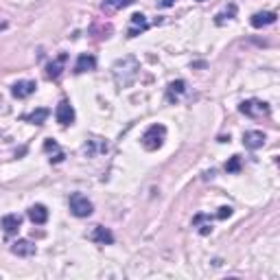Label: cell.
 Masks as SVG:
<instances>
[{
  "instance_id": "cell-6",
  "label": "cell",
  "mask_w": 280,
  "mask_h": 280,
  "mask_svg": "<svg viewBox=\"0 0 280 280\" xmlns=\"http://www.w3.org/2000/svg\"><path fill=\"white\" fill-rule=\"evenodd\" d=\"M90 239H92L94 243H101V245H110V243H114V234L103 226H96L92 230V234H90Z\"/></svg>"
},
{
  "instance_id": "cell-7",
  "label": "cell",
  "mask_w": 280,
  "mask_h": 280,
  "mask_svg": "<svg viewBox=\"0 0 280 280\" xmlns=\"http://www.w3.org/2000/svg\"><path fill=\"white\" fill-rule=\"evenodd\" d=\"M243 145L247 147V149H261L265 145V134L263 131H247L245 136H243Z\"/></svg>"
},
{
  "instance_id": "cell-12",
  "label": "cell",
  "mask_w": 280,
  "mask_h": 280,
  "mask_svg": "<svg viewBox=\"0 0 280 280\" xmlns=\"http://www.w3.org/2000/svg\"><path fill=\"white\" fill-rule=\"evenodd\" d=\"M11 252L16 254V256H33L35 254V245L31 241H16L11 245Z\"/></svg>"
},
{
  "instance_id": "cell-16",
  "label": "cell",
  "mask_w": 280,
  "mask_h": 280,
  "mask_svg": "<svg viewBox=\"0 0 280 280\" xmlns=\"http://www.w3.org/2000/svg\"><path fill=\"white\" fill-rule=\"evenodd\" d=\"M131 24H134V29H129V38H136V35H138V29H140V31H145V29L149 27L142 13H136V16H131Z\"/></svg>"
},
{
  "instance_id": "cell-15",
  "label": "cell",
  "mask_w": 280,
  "mask_h": 280,
  "mask_svg": "<svg viewBox=\"0 0 280 280\" xmlns=\"http://www.w3.org/2000/svg\"><path fill=\"white\" fill-rule=\"evenodd\" d=\"M64 64H66V55L62 53L57 59H55L53 64H48V70H46V77L48 79H57L59 75H62V68H64Z\"/></svg>"
},
{
  "instance_id": "cell-18",
  "label": "cell",
  "mask_w": 280,
  "mask_h": 280,
  "mask_svg": "<svg viewBox=\"0 0 280 280\" xmlns=\"http://www.w3.org/2000/svg\"><path fill=\"white\" fill-rule=\"evenodd\" d=\"M184 90H186V83H184V81H173V83L169 85V94H166V99H169V101H175L177 96L184 92Z\"/></svg>"
},
{
  "instance_id": "cell-9",
  "label": "cell",
  "mask_w": 280,
  "mask_h": 280,
  "mask_svg": "<svg viewBox=\"0 0 280 280\" xmlns=\"http://www.w3.org/2000/svg\"><path fill=\"white\" fill-rule=\"evenodd\" d=\"M276 22V13L274 11H265V13H254L252 16V27L254 29H263L267 24H274Z\"/></svg>"
},
{
  "instance_id": "cell-1",
  "label": "cell",
  "mask_w": 280,
  "mask_h": 280,
  "mask_svg": "<svg viewBox=\"0 0 280 280\" xmlns=\"http://www.w3.org/2000/svg\"><path fill=\"white\" fill-rule=\"evenodd\" d=\"M138 70H140L138 59L131 57V55L119 59V62L112 66V75H114V81L119 88H129V85L138 79Z\"/></svg>"
},
{
  "instance_id": "cell-14",
  "label": "cell",
  "mask_w": 280,
  "mask_h": 280,
  "mask_svg": "<svg viewBox=\"0 0 280 280\" xmlns=\"http://www.w3.org/2000/svg\"><path fill=\"white\" fill-rule=\"evenodd\" d=\"M241 112L247 116H254V112H263V114H267V105L265 103H258V101H245V103H241Z\"/></svg>"
},
{
  "instance_id": "cell-8",
  "label": "cell",
  "mask_w": 280,
  "mask_h": 280,
  "mask_svg": "<svg viewBox=\"0 0 280 280\" xmlns=\"http://www.w3.org/2000/svg\"><path fill=\"white\" fill-rule=\"evenodd\" d=\"M29 219H31L35 226H42V223H46V219H48L46 206H42V203H35V206H31V208H29Z\"/></svg>"
},
{
  "instance_id": "cell-19",
  "label": "cell",
  "mask_w": 280,
  "mask_h": 280,
  "mask_svg": "<svg viewBox=\"0 0 280 280\" xmlns=\"http://www.w3.org/2000/svg\"><path fill=\"white\" fill-rule=\"evenodd\" d=\"M239 169H241V158H239V156H232L230 160H228V164H226V171H228V173H237Z\"/></svg>"
},
{
  "instance_id": "cell-20",
  "label": "cell",
  "mask_w": 280,
  "mask_h": 280,
  "mask_svg": "<svg viewBox=\"0 0 280 280\" xmlns=\"http://www.w3.org/2000/svg\"><path fill=\"white\" fill-rule=\"evenodd\" d=\"M230 215H232V208H230V206L219 208V212H217V217H219V219H226V217H230Z\"/></svg>"
},
{
  "instance_id": "cell-13",
  "label": "cell",
  "mask_w": 280,
  "mask_h": 280,
  "mask_svg": "<svg viewBox=\"0 0 280 280\" xmlns=\"http://www.w3.org/2000/svg\"><path fill=\"white\" fill-rule=\"evenodd\" d=\"M96 59L92 55H79L77 64H75V73H88V70H94Z\"/></svg>"
},
{
  "instance_id": "cell-10",
  "label": "cell",
  "mask_w": 280,
  "mask_h": 280,
  "mask_svg": "<svg viewBox=\"0 0 280 280\" xmlns=\"http://www.w3.org/2000/svg\"><path fill=\"white\" fill-rule=\"evenodd\" d=\"M20 217L18 215H4L2 217V221H0V226H2V230L4 234H16L20 230Z\"/></svg>"
},
{
  "instance_id": "cell-3",
  "label": "cell",
  "mask_w": 280,
  "mask_h": 280,
  "mask_svg": "<svg viewBox=\"0 0 280 280\" xmlns=\"http://www.w3.org/2000/svg\"><path fill=\"white\" fill-rule=\"evenodd\" d=\"M70 212L75 217H90L92 215V201L81 193H75V195H70Z\"/></svg>"
},
{
  "instance_id": "cell-11",
  "label": "cell",
  "mask_w": 280,
  "mask_h": 280,
  "mask_svg": "<svg viewBox=\"0 0 280 280\" xmlns=\"http://www.w3.org/2000/svg\"><path fill=\"white\" fill-rule=\"evenodd\" d=\"M136 0H103L101 2V9H103L105 13H114V11H119V9H125V7H129V4H134Z\"/></svg>"
},
{
  "instance_id": "cell-22",
  "label": "cell",
  "mask_w": 280,
  "mask_h": 280,
  "mask_svg": "<svg viewBox=\"0 0 280 280\" xmlns=\"http://www.w3.org/2000/svg\"><path fill=\"white\" fill-rule=\"evenodd\" d=\"M173 2H175V0H162V2H160V4H162V7H171V4H173Z\"/></svg>"
},
{
  "instance_id": "cell-2",
  "label": "cell",
  "mask_w": 280,
  "mask_h": 280,
  "mask_svg": "<svg viewBox=\"0 0 280 280\" xmlns=\"http://www.w3.org/2000/svg\"><path fill=\"white\" fill-rule=\"evenodd\" d=\"M164 136H166L164 125H151L149 129L145 131V136H142V147L149 151L160 149L162 142H164Z\"/></svg>"
},
{
  "instance_id": "cell-4",
  "label": "cell",
  "mask_w": 280,
  "mask_h": 280,
  "mask_svg": "<svg viewBox=\"0 0 280 280\" xmlns=\"http://www.w3.org/2000/svg\"><path fill=\"white\" fill-rule=\"evenodd\" d=\"M55 119H57V123L64 125V127L73 125V120H75V110H73V105H70L68 101H62V103L57 105V110H55Z\"/></svg>"
},
{
  "instance_id": "cell-17",
  "label": "cell",
  "mask_w": 280,
  "mask_h": 280,
  "mask_svg": "<svg viewBox=\"0 0 280 280\" xmlns=\"http://www.w3.org/2000/svg\"><path fill=\"white\" fill-rule=\"evenodd\" d=\"M48 114H50V112L46 108H40V110H35L33 114H29L27 120H29V123H33V125H42L44 120L48 119Z\"/></svg>"
},
{
  "instance_id": "cell-21",
  "label": "cell",
  "mask_w": 280,
  "mask_h": 280,
  "mask_svg": "<svg viewBox=\"0 0 280 280\" xmlns=\"http://www.w3.org/2000/svg\"><path fill=\"white\" fill-rule=\"evenodd\" d=\"M44 149H46V151H57L59 147H57V142H53V140H46V142H44Z\"/></svg>"
},
{
  "instance_id": "cell-5",
  "label": "cell",
  "mask_w": 280,
  "mask_h": 280,
  "mask_svg": "<svg viewBox=\"0 0 280 280\" xmlns=\"http://www.w3.org/2000/svg\"><path fill=\"white\" fill-rule=\"evenodd\" d=\"M33 92H35V81H18L11 88V94L16 96V99H27V96H31Z\"/></svg>"
}]
</instances>
